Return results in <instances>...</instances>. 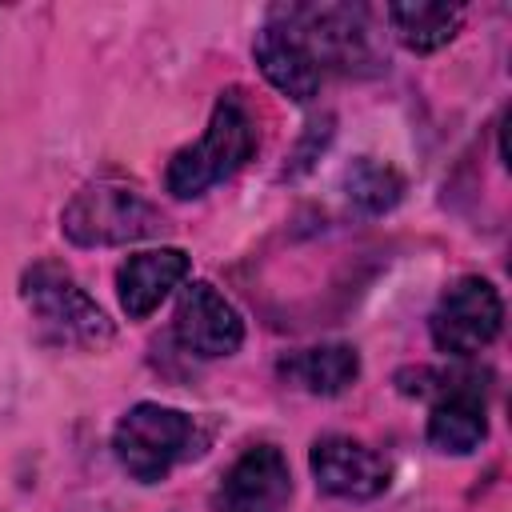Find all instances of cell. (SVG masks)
Instances as JSON below:
<instances>
[{
	"label": "cell",
	"instance_id": "obj_1",
	"mask_svg": "<svg viewBox=\"0 0 512 512\" xmlns=\"http://www.w3.org/2000/svg\"><path fill=\"white\" fill-rule=\"evenodd\" d=\"M252 152H256V128H252L248 108L236 96H220L216 108H212L208 132L196 144H188V148H180L172 156V164H168V192L180 196V200L200 196L212 184L228 180Z\"/></svg>",
	"mask_w": 512,
	"mask_h": 512
},
{
	"label": "cell",
	"instance_id": "obj_2",
	"mask_svg": "<svg viewBox=\"0 0 512 512\" xmlns=\"http://www.w3.org/2000/svg\"><path fill=\"white\" fill-rule=\"evenodd\" d=\"M24 304L32 308L44 336L56 344L96 348L112 340V324L100 312V304L60 264H32L24 272Z\"/></svg>",
	"mask_w": 512,
	"mask_h": 512
},
{
	"label": "cell",
	"instance_id": "obj_3",
	"mask_svg": "<svg viewBox=\"0 0 512 512\" xmlns=\"http://www.w3.org/2000/svg\"><path fill=\"white\" fill-rule=\"evenodd\" d=\"M192 440H196V428L184 412L164 404H136L116 424L112 448L140 484H156L172 472L176 460L192 452Z\"/></svg>",
	"mask_w": 512,
	"mask_h": 512
},
{
	"label": "cell",
	"instance_id": "obj_4",
	"mask_svg": "<svg viewBox=\"0 0 512 512\" xmlns=\"http://www.w3.org/2000/svg\"><path fill=\"white\" fill-rule=\"evenodd\" d=\"M156 224H160L156 208L136 188H124V184H88L64 208V232L84 248L128 244L156 232Z\"/></svg>",
	"mask_w": 512,
	"mask_h": 512
},
{
	"label": "cell",
	"instance_id": "obj_5",
	"mask_svg": "<svg viewBox=\"0 0 512 512\" xmlns=\"http://www.w3.org/2000/svg\"><path fill=\"white\" fill-rule=\"evenodd\" d=\"M500 320H504V304L496 288L480 276H464L440 296L432 312V340L448 356H472L496 340Z\"/></svg>",
	"mask_w": 512,
	"mask_h": 512
},
{
	"label": "cell",
	"instance_id": "obj_6",
	"mask_svg": "<svg viewBox=\"0 0 512 512\" xmlns=\"http://www.w3.org/2000/svg\"><path fill=\"white\" fill-rule=\"evenodd\" d=\"M292 496L288 464L276 448H248L216 488V512H284Z\"/></svg>",
	"mask_w": 512,
	"mask_h": 512
},
{
	"label": "cell",
	"instance_id": "obj_7",
	"mask_svg": "<svg viewBox=\"0 0 512 512\" xmlns=\"http://www.w3.org/2000/svg\"><path fill=\"white\" fill-rule=\"evenodd\" d=\"M312 476L324 492L348 496V500H368L388 488V464L372 448L348 440V436H324L312 444Z\"/></svg>",
	"mask_w": 512,
	"mask_h": 512
},
{
	"label": "cell",
	"instance_id": "obj_8",
	"mask_svg": "<svg viewBox=\"0 0 512 512\" xmlns=\"http://www.w3.org/2000/svg\"><path fill=\"white\" fill-rule=\"evenodd\" d=\"M176 340L196 356H228L240 348L244 324L212 284H188L176 308Z\"/></svg>",
	"mask_w": 512,
	"mask_h": 512
},
{
	"label": "cell",
	"instance_id": "obj_9",
	"mask_svg": "<svg viewBox=\"0 0 512 512\" xmlns=\"http://www.w3.org/2000/svg\"><path fill=\"white\" fill-rule=\"evenodd\" d=\"M256 64L292 100H312L320 88V64L292 24H268L256 36Z\"/></svg>",
	"mask_w": 512,
	"mask_h": 512
},
{
	"label": "cell",
	"instance_id": "obj_10",
	"mask_svg": "<svg viewBox=\"0 0 512 512\" xmlns=\"http://www.w3.org/2000/svg\"><path fill=\"white\" fill-rule=\"evenodd\" d=\"M188 276V256L180 248H156V252H140L128 256L116 272V288H120V304L132 320L148 316L152 308H160V300Z\"/></svg>",
	"mask_w": 512,
	"mask_h": 512
},
{
	"label": "cell",
	"instance_id": "obj_11",
	"mask_svg": "<svg viewBox=\"0 0 512 512\" xmlns=\"http://www.w3.org/2000/svg\"><path fill=\"white\" fill-rule=\"evenodd\" d=\"M488 432V420H484V400L476 388L468 384H452L432 416H428V440L440 448V452H472Z\"/></svg>",
	"mask_w": 512,
	"mask_h": 512
},
{
	"label": "cell",
	"instance_id": "obj_12",
	"mask_svg": "<svg viewBox=\"0 0 512 512\" xmlns=\"http://www.w3.org/2000/svg\"><path fill=\"white\" fill-rule=\"evenodd\" d=\"M360 372V356L348 344H324V348H304L288 360H280V376L312 396H336L344 392Z\"/></svg>",
	"mask_w": 512,
	"mask_h": 512
},
{
	"label": "cell",
	"instance_id": "obj_13",
	"mask_svg": "<svg viewBox=\"0 0 512 512\" xmlns=\"http://www.w3.org/2000/svg\"><path fill=\"white\" fill-rule=\"evenodd\" d=\"M388 20L396 28V36L416 48V52H432L440 44H448L460 28V8L456 4H392L388 8Z\"/></svg>",
	"mask_w": 512,
	"mask_h": 512
},
{
	"label": "cell",
	"instance_id": "obj_14",
	"mask_svg": "<svg viewBox=\"0 0 512 512\" xmlns=\"http://www.w3.org/2000/svg\"><path fill=\"white\" fill-rule=\"evenodd\" d=\"M400 176L384 164H372V160H360L352 172H348V196L356 204H364L368 212H380V208H392L400 200Z\"/></svg>",
	"mask_w": 512,
	"mask_h": 512
}]
</instances>
